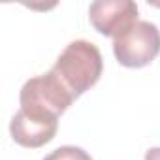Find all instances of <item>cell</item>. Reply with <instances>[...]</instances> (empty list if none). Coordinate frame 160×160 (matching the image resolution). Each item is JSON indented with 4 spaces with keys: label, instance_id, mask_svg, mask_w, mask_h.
I'll list each match as a JSON object with an SVG mask.
<instances>
[{
    "label": "cell",
    "instance_id": "6da1fadb",
    "mask_svg": "<svg viewBox=\"0 0 160 160\" xmlns=\"http://www.w3.org/2000/svg\"><path fill=\"white\" fill-rule=\"evenodd\" d=\"M102 53L92 42L87 40L70 42L51 68V72L60 79V83L72 92L73 98H79L94 87L102 75Z\"/></svg>",
    "mask_w": 160,
    "mask_h": 160
},
{
    "label": "cell",
    "instance_id": "7a4b0ae2",
    "mask_svg": "<svg viewBox=\"0 0 160 160\" xmlns=\"http://www.w3.org/2000/svg\"><path fill=\"white\" fill-rule=\"evenodd\" d=\"M73 100L75 98L72 92L49 70L47 73L36 75L23 85L19 92V109L34 119L58 121V117L72 106Z\"/></svg>",
    "mask_w": 160,
    "mask_h": 160
},
{
    "label": "cell",
    "instance_id": "3957f363",
    "mask_svg": "<svg viewBox=\"0 0 160 160\" xmlns=\"http://www.w3.org/2000/svg\"><path fill=\"white\" fill-rule=\"evenodd\" d=\"M113 53L126 68H143L160 53V30L154 23L138 21L113 40Z\"/></svg>",
    "mask_w": 160,
    "mask_h": 160
},
{
    "label": "cell",
    "instance_id": "277c9868",
    "mask_svg": "<svg viewBox=\"0 0 160 160\" xmlns=\"http://www.w3.org/2000/svg\"><path fill=\"white\" fill-rule=\"evenodd\" d=\"M89 19L96 32L115 40L138 23V4L132 0H96L89 8Z\"/></svg>",
    "mask_w": 160,
    "mask_h": 160
},
{
    "label": "cell",
    "instance_id": "5b68a950",
    "mask_svg": "<svg viewBox=\"0 0 160 160\" xmlns=\"http://www.w3.org/2000/svg\"><path fill=\"white\" fill-rule=\"evenodd\" d=\"M58 130V121H43L25 115L21 109L10 122V134L13 141L27 149H38L49 143Z\"/></svg>",
    "mask_w": 160,
    "mask_h": 160
},
{
    "label": "cell",
    "instance_id": "8992f818",
    "mask_svg": "<svg viewBox=\"0 0 160 160\" xmlns=\"http://www.w3.org/2000/svg\"><path fill=\"white\" fill-rule=\"evenodd\" d=\"M43 160H92L91 154L87 151H83L81 147L75 145H62L58 149H55L53 152H49Z\"/></svg>",
    "mask_w": 160,
    "mask_h": 160
},
{
    "label": "cell",
    "instance_id": "52a82bcc",
    "mask_svg": "<svg viewBox=\"0 0 160 160\" xmlns=\"http://www.w3.org/2000/svg\"><path fill=\"white\" fill-rule=\"evenodd\" d=\"M145 160H160V147H151L145 152Z\"/></svg>",
    "mask_w": 160,
    "mask_h": 160
}]
</instances>
